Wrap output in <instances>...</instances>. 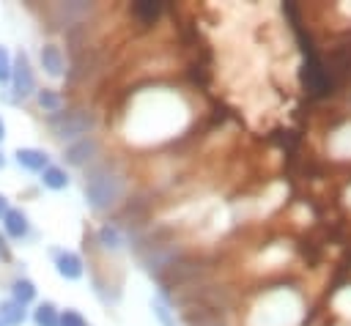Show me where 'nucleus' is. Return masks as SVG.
Masks as SVG:
<instances>
[{"label":"nucleus","mask_w":351,"mask_h":326,"mask_svg":"<svg viewBox=\"0 0 351 326\" xmlns=\"http://www.w3.org/2000/svg\"><path fill=\"white\" fill-rule=\"evenodd\" d=\"M85 200L93 211L104 214V211H112L121 205L123 195H126V175L123 170L115 164V162H96L88 167L85 173Z\"/></svg>","instance_id":"f257e3e1"},{"label":"nucleus","mask_w":351,"mask_h":326,"mask_svg":"<svg viewBox=\"0 0 351 326\" xmlns=\"http://www.w3.org/2000/svg\"><path fill=\"white\" fill-rule=\"evenodd\" d=\"M47 123L58 140H82L93 131L96 115L88 107H71V110H60V112L49 115Z\"/></svg>","instance_id":"f03ea898"},{"label":"nucleus","mask_w":351,"mask_h":326,"mask_svg":"<svg viewBox=\"0 0 351 326\" xmlns=\"http://www.w3.org/2000/svg\"><path fill=\"white\" fill-rule=\"evenodd\" d=\"M11 90H14V99H30L36 96L38 85H36V71L30 66V58L27 52H16L14 55V68H11Z\"/></svg>","instance_id":"7ed1b4c3"},{"label":"nucleus","mask_w":351,"mask_h":326,"mask_svg":"<svg viewBox=\"0 0 351 326\" xmlns=\"http://www.w3.org/2000/svg\"><path fill=\"white\" fill-rule=\"evenodd\" d=\"M178 255H181V247H178V244H173V241L151 244V249H148V252H143V266H145V271H151V274L162 277V271H167V268H173V266H176Z\"/></svg>","instance_id":"20e7f679"},{"label":"nucleus","mask_w":351,"mask_h":326,"mask_svg":"<svg viewBox=\"0 0 351 326\" xmlns=\"http://www.w3.org/2000/svg\"><path fill=\"white\" fill-rule=\"evenodd\" d=\"M96 153H99V142H96L93 134H88V137L74 140L71 145H66L63 159H66V164H71V167H85L88 162L96 159Z\"/></svg>","instance_id":"39448f33"},{"label":"nucleus","mask_w":351,"mask_h":326,"mask_svg":"<svg viewBox=\"0 0 351 326\" xmlns=\"http://www.w3.org/2000/svg\"><path fill=\"white\" fill-rule=\"evenodd\" d=\"M38 63H41L44 74L52 77V79H58V77L66 74V55H63V49H60L55 41L41 44V49H38Z\"/></svg>","instance_id":"423d86ee"},{"label":"nucleus","mask_w":351,"mask_h":326,"mask_svg":"<svg viewBox=\"0 0 351 326\" xmlns=\"http://www.w3.org/2000/svg\"><path fill=\"white\" fill-rule=\"evenodd\" d=\"M90 11H93V3H85V0H74V3H55V5H52L55 22H58V25H66V27H71V25L82 22Z\"/></svg>","instance_id":"0eeeda50"},{"label":"nucleus","mask_w":351,"mask_h":326,"mask_svg":"<svg viewBox=\"0 0 351 326\" xmlns=\"http://www.w3.org/2000/svg\"><path fill=\"white\" fill-rule=\"evenodd\" d=\"M55 271H58L63 279H69V282L82 279V274H85V260H82L77 252H71V249H58V252H55Z\"/></svg>","instance_id":"6e6552de"},{"label":"nucleus","mask_w":351,"mask_h":326,"mask_svg":"<svg viewBox=\"0 0 351 326\" xmlns=\"http://www.w3.org/2000/svg\"><path fill=\"white\" fill-rule=\"evenodd\" d=\"M14 162H16L22 170L38 173V175L49 167V156H47V151H41V148H16V151H14Z\"/></svg>","instance_id":"1a4fd4ad"},{"label":"nucleus","mask_w":351,"mask_h":326,"mask_svg":"<svg viewBox=\"0 0 351 326\" xmlns=\"http://www.w3.org/2000/svg\"><path fill=\"white\" fill-rule=\"evenodd\" d=\"M0 222H3V236L5 238H16L19 241V238H25L30 233V216L22 208H8Z\"/></svg>","instance_id":"9d476101"},{"label":"nucleus","mask_w":351,"mask_h":326,"mask_svg":"<svg viewBox=\"0 0 351 326\" xmlns=\"http://www.w3.org/2000/svg\"><path fill=\"white\" fill-rule=\"evenodd\" d=\"M96 238H99V244H101L107 252H118V249L123 247V233H121V227H118L115 222H104V225L99 227Z\"/></svg>","instance_id":"9b49d317"},{"label":"nucleus","mask_w":351,"mask_h":326,"mask_svg":"<svg viewBox=\"0 0 351 326\" xmlns=\"http://www.w3.org/2000/svg\"><path fill=\"white\" fill-rule=\"evenodd\" d=\"M36 293H38V288H36V282L30 277H16L11 282V299L19 301L22 307H27L30 301H36Z\"/></svg>","instance_id":"f8f14e48"},{"label":"nucleus","mask_w":351,"mask_h":326,"mask_svg":"<svg viewBox=\"0 0 351 326\" xmlns=\"http://www.w3.org/2000/svg\"><path fill=\"white\" fill-rule=\"evenodd\" d=\"M25 318H27V310H25L19 301H14V299L0 301V321H3L5 326H22Z\"/></svg>","instance_id":"ddd939ff"},{"label":"nucleus","mask_w":351,"mask_h":326,"mask_svg":"<svg viewBox=\"0 0 351 326\" xmlns=\"http://www.w3.org/2000/svg\"><path fill=\"white\" fill-rule=\"evenodd\" d=\"M69 173H66V167H60V164H49L44 173H41V184L47 186V189H52V192H60V189H66L69 186Z\"/></svg>","instance_id":"4468645a"},{"label":"nucleus","mask_w":351,"mask_h":326,"mask_svg":"<svg viewBox=\"0 0 351 326\" xmlns=\"http://www.w3.org/2000/svg\"><path fill=\"white\" fill-rule=\"evenodd\" d=\"M33 323L36 326H60V310L52 301H38L33 310Z\"/></svg>","instance_id":"2eb2a0df"},{"label":"nucleus","mask_w":351,"mask_h":326,"mask_svg":"<svg viewBox=\"0 0 351 326\" xmlns=\"http://www.w3.org/2000/svg\"><path fill=\"white\" fill-rule=\"evenodd\" d=\"M162 11H165V5H162V3H151V0H143V3H134V5H132L134 19L143 22V25H154V22L162 16Z\"/></svg>","instance_id":"dca6fc26"},{"label":"nucleus","mask_w":351,"mask_h":326,"mask_svg":"<svg viewBox=\"0 0 351 326\" xmlns=\"http://www.w3.org/2000/svg\"><path fill=\"white\" fill-rule=\"evenodd\" d=\"M36 104H38L44 112L55 115V112L63 110V96H60L55 88H38V90H36Z\"/></svg>","instance_id":"f3484780"},{"label":"nucleus","mask_w":351,"mask_h":326,"mask_svg":"<svg viewBox=\"0 0 351 326\" xmlns=\"http://www.w3.org/2000/svg\"><path fill=\"white\" fill-rule=\"evenodd\" d=\"M332 151H335L340 159H351V123L340 126V129L332 134Z\"/></svg>","instance_id":"a211bd4d"},{"label":"nucleus","mask_w":351,"mask_h":326,"mask_svg":"<svg viewBox=\"0 0 351 326\" xmlns=\"http://www.w3.org/2000/svg\"><path fill=\"white\" fill-rule=\"evenodd\" d=\"M151 312H154V318L159 321V326H178V323H176V310H170V304L162 301L159 296L151 299Z\"/></svg>","instance_id":"6ab92c4d"},{"label":"nucleus","mask_w":351,"mask_h":326,"mask_svg":"<svg viewBox=\"0 0 351 326\" xmlns=\"http://www.w3.org/2000/svg\"><path fill=\"white\" fill-rule=\"evenodd\" d=\"M11 68H14V58H11L8 47L0 44V85H8L11 82Z\"/></svg>","instance_id":"aec40b11"},{"label":"nucleus","mask_w":351,"mask_h":326,"mask_svg":"<svg viewBox=\"0 0 351 326\" xmlns=\"http://www.w3.org/2000/svg\"><path fill=\"white\" fill-rule=\"evenodd\" d=\"M60 326H88V321L82 318V312L66 307V310L60 312Z\"/></svg>","instance_id":"412c9836"},{"label":"nucleus","mask_w":351,"mask_h":326,"mask_svg":"<svg viewBox=\"0 0 351 326\" xmlns=\"http://www.w3.org/2000/svg\"><path fill=\"white\" fill-rule=\"evenodd\" d=\"M0 260H3V263L11 260V247H8V241H5L3 233H0Z\"/></svg>","instance_id":"4be33fe9"},{"label":"nucleus","mask_w":351,"mask_h":326,"mask_svg":"<svg viewBox=\"0 0 351 326\" xmlns=\"http://www.w3.org/2000/svg\"><path fill=\"white\" fill-rule=\"evenodd\" d=\"M8 208H11V205H8V197H5L3 192H0V219L5 216V211H8Z\"/></svg>","instance_id":"5701e85b"},{"label":"nucleus","mask_w":351,"mask_h":326,"mask_svg":"<svg viewBox=\"0 0 351 326\" xmlns=\"http://www.w3.org/2000/svg\"><path fill=\"white\" fill-rule=\"evenodd\" d=\"M3 137H5V123H3V118H0V142H3Z\"/></svg>","instance_id":"b1692460"},{"label":"nucleus","mask_w":351,"mask_h":326,"mask_svg":"<svg viewBox=\"0 0 351 326\" xmlns=\"http://www.w3.org/2000/svg\"><path fill=\"white\" fill-rule=\"evenodd\" d=\"M3 167H5V153L0 151V170H3Z\"/></svg>","instance_id":"393cba45"},{"label":"nucleus","mask_w":351,"mask_h":326,"mask_svg":"<svg viewBox=\"0 0 351 326\" xmlns=\"http://www.w3.org/2000/svg\"><path fill=\"white\" fill-rule=\"evenodd\" d=\"M348 203H351V192H348Z\"/></svg>","instance_id":"a878e982"},{"label":"nucleus","mask_w":351,"mask_h":326,"mask_svg":"<svg viewBox=\"0 0 351 326\" xmlns=\"http://www.w3.org/2000/svg\"><path fill=\"white\" fill-rule=\"evenodd\" d=\"M0 326H5V323H3V321H0Z\"/></svg>","instance_id":"bb28decb"}]
</instances>
